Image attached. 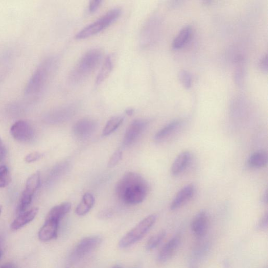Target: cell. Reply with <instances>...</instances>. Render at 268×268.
<instances>
[{
    "label": "cell",
    "mask_w": 268,
    "mask_h": 268,
    "mask_svg": "<svg viewBox=\"0 0 268 268\" xmlns=\"http://www.w3.org/2000/svg\"><path fill=\"white\" fill-rule=\"evenodd\" d=\"M148 191V184L145 178L133 172L125 174L116 188L119 199L130 205L137 204L144 201Z\"/></svg>",
    "instance_id": "obj_1"
},
{
    "label": "cell",
    "mask_w": 268,
    "mask_h": 268,
    "mask_svg": "<svg viewBox=\"0 0 268 268\" xmlns=\"http://www.w3.org/2000/svg\"><path fill=\"white\" fill-rule=\"evenodd\" d=\"M102 57V51L99 49L87 51L71 71L69 76L70 83L78 84L84 81L97 68Z\"/></svg>",
    "instance_id": "obj_2"
},
{
    "label": "cell",
    "mask_w": 268,
    "mask_h": 268,
    "mask_svg": "<svg viewBox=\"0 0 268 268\" xmlns=\"http://www.w3.org/2000/svg\"><path fill=\"white\" fill-rule=\"evenodd\" d=\"M57 64L55 57H50L45 61L29 80L25 88V94L32 95L42 91L54 73Z\"/></svg>",
    "instance_id": "obj_3"
},
{
    "label": "cell",
    "mask_w": 268,
    "mask_h": 268,
    "mask_svg": "<svg viewBox=\"0 0 268 268\" xmlns=\"http://www.w3.org/2000/svg\"><path fill=\"white\" fill-rule=\"evenodd\" d=\"M122 10L120 8H115L106 13L94 23L89 24L76 36L77 40H83L95 35L114 23L120 16Z\"/></svg>",
    "instance_id": "obj_4"
},
{
    "label": "cell",
    "mask_w": 268,
    "mask_h": 268,
    "mask_svg": "<svg viewBox=\"0 0 268 268\" xmlns=\"http://www.w3.org/2000/svg\"><path fill=\"white\" fill-rule=\"evenodd\" d=\"M157 220V216L155 214L143 219L121 239L118 243L119 247L127 248L142 240L148 233Z\"/></svg>",
    "instance_id": "obj_5"
},
{
    "label": "cell",
    "mask_w": 268,
    "mask_h": 268,
    "mask_svg": "<svg viewBox=\"0 0 268 268\" xmlns=\"http://www.w3.org/2000/svg\"><path fill=\"white\" fill-rule=\"evenodd\" d=\"M41 184V173L39 171L33 174L27 180L25 189L22 193L18 212L23 213L31 203L33 196Z\"/></svg>",
    "instance_id": "obj_6"
},
{
    "label": "cell",
    "mask_w": 268,
    "mask_h": 268,
    "mask_svg": "<svg viewBox=\"0 0 268 268\" xmlns=\"http://www.w3.org/2000/svg\"><path fill=\"white\" fill-rule=\"evenodd\" d=\"M102 242V238L99 236H88L82 239L76 246L73 256L76 259L84 257L98 248Z\"/></svg>",
    "instance_id": "obj_7"
},
{
    "label": "cell",
    "mask_w": 268,
    "mask_h": 268,
    "mask_svg": "<svg viewBox=\"0 0 268 268\" xmlns=\"http://www.w3.org/2000/svg\"><path fill=\"white\" fill-rule=\"evenodd\" d=\"M10 133L12 137L17 141L29 142L35 136V132L31 125L25 121H19L12 126Z\"/></svg>",
    "instance_id": "obj_8"
},
{
    "label": "cell",
    "mask_w": 268,
    "mask_h": 268,
    "mask_svg": "<svg viewBox=\"0 0 268 268\" xmlns=\"http://www.w3.org/2000/svg\"><path fill=\"white\" fill-rule=\"evenodd\" d=\"M148 122L145 120H136L134 121L128 128L123 139V145L128 147L138 139L140 135L146 129Z\"/></svg>",
    "instance_id": "obj_9"
},
{
    "label": "cell",
    "mask_w": 268,
    "mask_h": 268,
    "mask_svg": "<svg viewBox=\"0 0 268 268\" xmlns=\"http://www.w3.org/2000/svg\"><path fill=\"white\" fill-rule=\"evenodd\" d=\"M209 226L208 213L204 210L199 212L192 221L191 229L194 235L202 238L207 234Z\"/></svg>",
    "instance_id": "obj_10"
},
{
    "label": "cell",
    "mask_w": 268,
    "mask_h": 268,
    "mask_svg": "<svg viewBox=\"0 0 268 268\" xmlns=\"http://www.w3.org/2000/svg\"><path fill=\"white\" fill-rule=\"evenodd\" d=\"M180 245V237L176 236L171 239L161 249L157 256V261L160 263L168 261L174 255Z\"/></svg>",
    "instance_id": "obj_11"
},
{
    "label": "cell",
    "mask_w": 268,
    "mask_h": 268,
    "mask_svg": "<svg viewBox=\"0 0 268 268\" xmlns=\"http://www.w3.org/2000/svg\"><path fill=\"white\" fill-rule=\"evenodd\" d=\"M195 192V188L192 184H189L182 188L175 195L171 203L170 209L175 211L183 206L193 197Z\"/></svg>",
    "instance_id": "obj_12"
},
{
    "label": "cell",
    "mask_w": 268,
    "mask_h": 268,
    "mask_svg": "<svg viewBox=\"0 0 268 268\" xmlns=\"http://www.w3.org/2000/svg\"><path fill=\"white\" fill-rule=\"evenodd\" d=\"M97 128L96 122L91 118H83L78 121L73 127L75 135L80 138L91 135Z\"/></svg>",
    "instance_id": "obj_13"
},
{
    "label": "cell",
    "mask_w": 268,
    "mask_h": 268,
    "mask_svg": "<svg viewBox=\"0 0 268 268\" xmlns=\"http://www.w3.org/2000/svg\"><path fill=\"white\" fill-rule=\"evenodd\" d=\"M59 222L46 220L45 224L39 232V240L46 242L55 239L57 237Z\"/></svg>",
    "instance_id": "obj_14"
},
{
    "label": "cell",
    "mask_w": 268,
    "mask_h": 268,
    "mask_svg": "<svg viewBox=\"0 0 268 268\" xmlns=\"http://www.w3.org/2000/svg\"><path fill=\"white\" fill-rule=\"evenodd\" d=\"M192 159L191 154L188 151L182 152L178 155L173 163L170 172L173 176H177L182 173L189 166Z\"/></svg>",
    "instance_id": "obj_15"
},
{
    "label": "cell",
    "mask_w": 268,
    "mask_h": 268,
    "mask_svg": "<svg viewBox=\"0 0 268 268\" xmlns=\"http://www.w3.org/2000/svg\"><path fill=\"white\" fill-rule=\"evenodd\" d=\"M39 209L34 208L27 212L21 214L12 223L11 228L16 230L24 227L32 222L38 215Z\"/></svg>",
    "instance_id": "obj_16"
},
{
    "label": "cell",
    "mask_w": 268,
    "mask_h": 268,
    "mask_svg": "<svg viewBox=\"0 0 268 268\" xmlns=\"http://www.w3.org/2000/svg\"><path fill=\"white\" fill-rule=\"evenodd\" d=\"M182 124L181 120L173 121L160 130L155 136V140L158 142L163 141L172 135Z\"/></svg>",
    "instance_id": "obj_17"
},
{
    "label": "cell",
    "mask_w": 268,
    "mask_h": 268,
    "mask_svg": "<svg viewBox=\"0 0 268 268\" xmlns=\"http://www.w3.org/2000/svg\"><path fill=\"white\" fill-rule=\"evenodd\" d=\"M267 155L264 151L255 152L249 156L247 160V166L252 169H260L266 166Z\"/></svg>",
    "instance_id": "obj_18"
},
{
    "label": "cell",
    "mask_w": 268,
    "mask_h": 268,
    "mask_svg": "<svg viewBox=\"0 0 268 268\" xmlns=\"http://www.w3.org/2000/svg\"><path fill=\"white\" fill-rule=\"evenodd\" d=\"M71 209V204L69 202L63 203L52 207L47 214L46 220H54L60 222Z\"/></svg>",
    "instance_id": "obj_19"
},
{
    "label": "cell",
    "mask_w": 268,
    "mask_h": 268,
    "mask_svg": "<svg viewBox=\"0 0 268 268\" xmlns=\"http://www.w3.org/2000/svg\"><path fill=\"white\" fill-rule=\"evenodd\" d=\"M95 203L94 195L90 193H85L82 197L81 201L76 210V213L78 216H84L91 210Z\"/></svg>",
    "instance_id": "obj_20"
},
{
    "label": "cell",
    "mask_w": 268,
    "mask_h": 268,
    "mask_svg": "<svg viewBox=\"0 0 268 268\" xmlns=\"http://www.w3.org/2000/svg\"><path fill=\"white\" fill-rule=\"evenodd\" d=\"M192 29L190 26L184 27L178 33L172 43V47L175 49H180L188 43L191 37Z\"/></svg>",
    "instance_id": "obj_21"
},
{
    "label": "cell",
    "mask_w": 268,
    "mask_h": 268,
    "mask_svg": "<svg viewBox=\"0 0 268 268\" xmlns=\"http://www.w3.org/2000/svg\"><path fill=\"white\" fill-rule=\"evenodd\" d=\"M113 68V62L110 56L105 59L100 72L97 76L96 83L100 84L104 82L110 75Z\"/></svg>",
    "instance_id": "obj_22"
},
{
    "label": "cell",
    "mask_w": 268,
    "mask_h": 268,
    "mask_svg": "<svg viewBox=\"0 0 268 268\" xmlns=\"http://www.w3.org/2000/svg\"><path fill=\"white\" fill-rule=\"evenodd\" d=\"M165 230H160L148 240L146 248L148 251H152L156 249L162 243L166 236Z\"/></svg>",
    "instance_id": "obj_23"
},
{
    "label": "cell",
    "mask_w": 268,
    "mask_h": 268,
    "mask_svg": "<svg viewBox=\"0 0 268 268\" xmlns=\"http://www.w3.org/2000/svg\"><path fill=\"white\" fill-rule=\"evenodd\" d=\"M124 121L122 116H114L112 117L108 122L103 131L102 136H106L114 132L121 126Z\"/></svg>",
    "instance_id": "obj_24"
},
{
    "label": "cell",
    "mask_w": 268,
    "mask_h": 268,
    "mask_svg": "<svg viewBox=\"0 0 268 268\" xmlns=\"http://www.w3.org/2000/svg\"><path fill=\"white\" fill-rule=\"evenodd\" d=\"M11 177L8 167H0V188L7 187L10 182Z\"/></svg>",
    "instance_id": "obj_25"
},
{
    "label": "cell",
    "mask_w": 268,
    "mask_h": 268,
    "mask_svg": "<svg viewBox=\"0 0 268 268\" xmlns=\"http://www.w3.org/2000/svg\"><path fill=\"white\" fill-rule=\"evenodd\" d=\"M178 76L184 87L189 88L191 86L192 77L188 71L185 70H181Z\"/></svg>",
    "instance_id": "obj_26"
},
{
    "label": "cell",
    "mask_w": 268,
    "mask_h": 268,
    "mask_svg": "<svg viewBox=\"0 0 268 268\" xmlns=\"http://www.w3.org/2000/svg\"><path fill=\"white\" fill-rule=\"evenodd\" d=\"M123 156V153L121 151H116L111 156L109 160L108 167L113 168L116 166L121 160Z\"/></svg>",
    "instance_id": "obj_27"
},
{
    "label": "cell",
    "mask_w": 268,
    "mask_h": 268,
    "mask_svg": "<svg viewBox=\"0 0 268 268\" xmlns=\"http://www.w3.org/2000/svg\"><path fill=\"white\" fill-rule=\"evenodd\" d=\"M42 154L39 152H33L27 155L25 158V162L27 163H32L37 162L42 157Z\"/></svg>",
    "instance_id": "obj_28"
},
{
    "label": "cell",
    "mask_w": 268,
    "mask_h": 268,
    "mask_svg": "<svg viewBox=\"0 0 268 268\" xmlns=\"http://www.w3.org/2000/svg\"><path fill=\"white\" fill-rule=\"evenodd\" d=\"M267 213L266 212L259 220L257 228L260 230H264L267 228Z\"/></svg>",
    "instance_id": "obj_29"
},
{
    "label": "cell",
    "mask_w": 268,
    "mask_h": 268,
    "mask_svg": "<svg viewBox=\"0 0 268 268\" xmlns=\"http://www.w3.org/2000/svg\"><path fill=\"white\" fill-rule=\"evenodd\" d=\"M102 3V1H100V0L91 2L88 5V12L91 13L96 12L101 6Z\"/></svg>",
    "instance_id": "obj_30"
},
{
    "label": "cell",
    "mask_w": 268,
    "mask_h": 268,
    "mask_svg": "<svg viewBox=\"0 0 268 268\" xmlns=\"http://www.w3.org/2000/svg\"><path fill=\"white\" fill-rule=\"evenodd\" d=\"M259 67L264 73H267V55L263 56L259 62Z\"/></svg>",
    "instance_id": "obj_31"
},
{
    "label": "cell",
    "mask_w": 268,
    "mask_h": 268,
    "mask_svg": "<svg viewBox=\"0 0 268 268\" xmlns=\"http://www.w3.org/2000/svg\"><path fill=\"white\" fill-rule=\"evenodd\" d=\"M5 155V147L3 140L1 137H0V161H1Z\"/></svg>",
    "instance_id": "obj_32"
},
{
    "label": "cell",
    "mask_w": 268,
    "mask_h": 268,
    "mask_svg": "<svg viewBox=\"0 0 268 268\" xmlns=\"http://www.w3.org/2000/svg\"><path fill=\"white\" fill-rule=\"evenodd\" d=\"M0 268H16V266L12 263H7L0 266Z\"/></svg>",
    "instance_id": "obj_33"
},
{
    "label": "cell",
    "mask_w": 268,
    "mask_h": 268,
    "mask_svg": "<svg viewBox=\"0 0 268 268\" xmlns=\"http://www.w3.org/2000/svg\"><path fill=\"white\" fill-rule=\"evenodd\" d=\"M261 201L262 203L266 204L267 203V191L265 190L262 196Z\"/></svg>",
    "instance_id": "obj_34"
},
{
    "label": "cell",
    "mask_w": 268,
    "mask_h": 268,
    "mask_svg": "<svg viewBox=\"0 0 268 268\" xmlns=\"http://www.w3.org/2000/svg\"><path fill=\"white\" fill-rule=\"evenodd\" d=\"M126 114L129 116L132 115L134 113V110L133 109H128L126 111Z\"/></svg>",
    "instance_id": "obj_35"
},
{
    "label": "cell",
    "mask_w": 268,
    "mask_h": 268,
    "mask_svg": "<svg viewBox=\"0 0 268 268\" xmlns=\"http://www.w3.org/2000/svg\"><path fill=\"white\" fill-rule=\"evenodd\" d=\"M112 268H122V267L118 265H114Z\"/></svg>",
    "instance_id": "obj_36"
},
{
    "label": "cell",
    "mask_w": 268,
    "mask_h": 268,
    "mask_svg": "<svg viewBox=\"0 0 268 268\" xmlns=\"http://www.w3.org/2000/svg\"><path fill=\"white\" fill-rule=\"evenodd\" d=\"M3 256V252L2 251H0V258H2Z\"/></svg>",
    "instance_id": "obj_37"
},
{
    "label": "cell",
    "mask_w": 268,
    "mask_h": 268,
    "mask_svg": "<svg viewBox=\"0 0 268 268\" xmlns=\"http://www.w3.org/2000/svg\"><path fill=\"white\" fill-rule=\"evenodd\" d=\"M0 213H1V210H0Z\"/></svg>",
    "instance_id": "obj_38"
}]
</instances>
